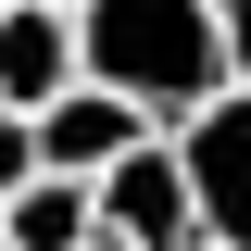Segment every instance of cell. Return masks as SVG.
Returning a JSON list of instances; mask_svg holds the SVG:
<instances>
[{
    "instance_id": "8992f818",
    "label": "cell",
    "mask_w": 251,
    "mask_h": 251,
    "mask_svg": "<svg viewBox=\"0 0 251 251\" xmlns=\"http://www.w3.org/2000/svg\"><path fill=\"white\" fill-rule=\"evenodd\" d=\"M25 176H38V113L0 100V188H25Z\"/></svg>"
},
{
    "instance_id": "5b68a950",
    "label": "cell",
    "mask_w": 251,
    "mask_h": 251,
    "mask_svg": "<svg viewBox=\"0 0 251 251\" xmlns=\"http://www.w3.org/2000/svg\"><path fill=\"white\" fill-rule=\"evenodd\" d=\"M63 75H88V63H75V13H63V0H0V100H50Z\"/></svg>"
},
{
    "instance_id": "9c48e42d",
    "label": "cell",
    "mask_w": 251,
    "mask_h": 251,
    "mask_svg": "<svg viewBox=\"0 0 251 251\" xmlns=\"http://www.w3.org/2000/svg\"><path fill=\"white\" fill-rule=\"evenodd\" d=\"M0 251H13V188H0Z\"/></svg>"
},
{
    "instance_id": "3957f363",
    "label": "cell",
    "mask_w": 251,
    "mask_h": 251,
    "mask_svg": "<svg viewBox=\"0 0 251 251\" xmlns=\"http://www.w3.org/2000/svg\"><path fill=\"white\" fill-rule=\"evenodd\" d=\"M176 151H188V188H201V239H214V251H251V75L214 88L201 113L176 126Z\"/></svg>"
},
{
    "instance_id": "277c9868",
    "label": "cell",
    "mask_w": 251,
    "mask_h": 251,
    "mask_svg": "<svg viewBox=\"0 0 251 251\" xmlns=\"http://www.w3.org/2000/svg\"><path fill=\"white\" fill-rule=\"evenodd\" d=\"M126 138H151V113L126 88H100V75H63V88L38 100V163H63V176H100Z\"/></svg>"
},
{
    "instance_id": "30bf717a",
    "label": "cell",
    "mask_w": 251,
    "mask_h": 251,
    "mask_svg": "<svg viewBox=\"0 0 251 251\" xmlns=\"http://www.w3.org/2000/svg\"><path fill=\"white\" fill-rule=\"evenodd\" d=\"M188 251H214V239H188Z\"/></svg>"
},
{
    "instance_id": "8fae6325",
    "label": "cell",
    "mask_w": 251,
    "mask_h": 251,
    "mask_svg": "<svg viewBox=\"0 0 251 251\" xmlns=\"http://www.w3.org/2000/svg\"><path fill=\"white\" fill-rule=\"evenodd\" d=\"M63 13H75V0H63Z\"/></svg>"
},
{
    "instance_id": "7a4b0ae2",
    "label": "cell",
    "mask_w": 251,
    "mask_h": 251,
    "mask_svg": "<svg viewBox=\"0 0 251 251\" xmlns=\"http://www.w3.org/2000/svg\"><path fill=\"white\" fill-rule=\"evenodd\" d=\"M100 226H126L138 251H188L201 239V188H188L176 126H151V138H126V151L100 163Z\"/></svg>"
},
{
    "instance_id": "52a82bcc",
    "label": "cell",
    "mask_w": 251,
    "mask_h": 251,
    "mask_svg": "<svg viewBox=\"0 0 251 251\" xmlns=\"http://www.w3.org/2000/svg\"><path fill=\"white\" fill-rule=\"evenodd\" d=\"M226 63L251 75V0H226Z\"/></svg>"
},
{
    "instance_id": "6da1fadb",
    "label": "cell",
    "mask_w": 251,
    "mask_h": 251,
    "mask_svg": "<svg viewBox=\"0 0 251 251\" xmlns=\"http://www.w3.org/2000/svg\"><path fill=\"white\" fill-rule=\"evenodd\" d=\"M75 63L100 88H126L151 126H188L214 88H239L226 0H75Z\"/></svg>"
},
{
    "instance_id": "ba28073f",
    "label": "cell",
    "mask_w": 251,
    "mask_h": 251,
    "mask_svg": "<svg viewBox=\"0 0 251 251\" xmlns=\"http://www.w3.org/2000/svg\"><path fill=\"white\" fill-rule=\"evenodd\" d=\"M75 251H138V239H126V226H88V239H75Z\"/></svg>"
}]
</instances>
